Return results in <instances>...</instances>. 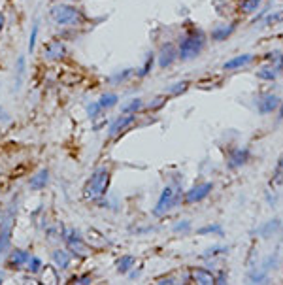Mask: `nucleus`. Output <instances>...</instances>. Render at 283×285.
I'll return each instance as SVG.
<instances>
[{
    "label": "nucleus",
    "mask_w": 283,
    "mask_h": 285,
    "mask_svg": "<svg viewBox=\"0 0 283 285\" xmlns=\"http://www.w3.org/2000/svg\"><path fill=\"white\" fill-rule=\"evenodd\" d=\"M49 17L59 27H79L85 23V14L72 2H57L49 8Z\"/></svg>",
    "instance_id": "1"
},
{
    "label": "nucleus",
    "mask_w": 283,
    "mask_h": 285,
    "mask_svg": "<svg viewBox=\"0 0 283 285\" xmlns=\"http://www.w3.org/2000/svg\"><path fill=\"white\" fill-rule=\"evenodd\" d=\"M204 34L197 30V28H193L191 33H187L181 38L179 42V47H178V57L181 60H191V59H197L198 55L202 53V49H204Z\"/></svg>",
    "instance_id": "2"
},
{
    "label": "nucleus",
    "mask_w": 283,
    "mask_h": 285,
    "mask_svg": "<svg viewBox=\"0 0 283 285\" xmlns=\"http://www.w3.org/2000/svg\"><path fill=\"white\" fill-rule=\"evenodd\" d=\"M108 185H110V170L106 166H100L91 174V178L87 179L83 191L89 200H99L106 195Z\"/></svg>",
    "instance_id": "3"
},
{
    "label": "nucleus",
    "mask_w": 283,
    "mask_h": 285,
    "mask_svg": "<svg viewBox=\"0 0 283 285\" xmlns=\"http://www.w3.org/2000/svg\"><path fill=\"white\" fill-rule=\"evenodd\" d=\"M179 200V193L174 191L172 185H166L161 193V197L157 200V206L153 208V215H165L172 206H176V202Z\"/></svg>",
    "instance_id": "4"
},
{
    "label": "nucleus",
    "mask_w": 283,
    "mask_h": 285,
    "mask_svg": "<svg viewBox=\"0 0 283 285\" xmlns=\"http://www.w3.org/2000/svg\"><path fill=\"white\" fill-rule=\"evenodd\" d=\"M13 208H10L8 215L4 217V221H0V255L10 249V244H12V227H13Z\"/></svg>",
    "instance_id": "5"
},
{
    "label": "nucleus",
    "mask_w": 283,
    "mask_h": 285,
    "mask_svg": "<svg viewBox=\"0 0 283 285\" xmlns=\"http://www.w3.org/2000/svg\"><path fill=\"white\" fill-rule=\"evenodd\" d=\"M62 238L66 240V244H68V251H72V255H78V257H85L89 255V247L83 244V240H81V234L79 231H70V232H65V236Z\"/></svg>",
    "instance_id": "6"
},
{
    "label": "nucleus",
    "mask_w": 283,
    "mask_h": 285,
    "mask_svg": "<svg viewBox=\"0 0 283 285\" xmlns=\"http://www.w3.org/2000/svg\"><path fill=\"white\" fill-rule=\"evenodd\" d=\"M66 46L62 40H51L47 42L46 47H44V57H46L47 60H60L66 57Z\"/></svg>",
    "instance_id": "7"
},
{
    "label": "nucleus",
    "mask_w": 283,
    "mask_h": 285,
    "mask_svg": "<svg viewBox=\"0 0 283 285\" xmlns=\"http://www.w3.org/2000/svg\"><path fill=\"white\" fill-rule=\"evenodd\" d=\"M211 189H213V183H210V181L198 183V185H195L193 189H189V191H187V195H185V200H187L189 204H193V202H200V200H204L206 197L210 195Z\"/></svg>",
    "instance_id": "8"
},
{
    "label": "nucleus",
    "mask_w": 283,
    "mask_h": 285,
    "mask_svg": "<svg viewBox=\"0 0 283 285\" xmlns=\"http://www.w3.org/2000/svg\"><path fill=\"white\" fill-rule=\"evenodd\" d=\"M159 59V67L161 68H166V67H172L176 59H178V49L172 46V44H165V46L161 47V51L159 55H155Z\"/></svg>",
    "instance_id": "9"
},
{
    "label": "nucleus",
    "mask_w": 283,
    "mask_h": 285,
    "mask_svg": "<svg viewBox=\"0 0 283 285\" xmlns=\"http://www.w3.org/2000/svg\"><path fill=\"white\" fill-rule=\"evenodd\" d=\"M277 106H279V99H277L276 94H264L263 99L257 100V110H259V113H263V115L272 113Z\"/></svg>",
    "instance_id": "10"
},
{
    "label": "nucleus",
    "mask_w": 283,
    "mask_h": 285,
    "mask_svg": "<svg viewBox=\"0 0 283 285\" xmlns=\"http://www.w3.org/2000/svg\"><path fill=\"white\" fill-rule=\"evenodd\" d=\"M49 183V170L47 168H42L34 174L33 178L28 179V187L33 191H40V189H46V185Z\"/></svg>",
    "instance_id": "11"
},
{
    "label": "nucleus",
    "mask_w": 283,
    "mask_h": 285,
    "mask_svg": "<svg viewBox=\"0 0 283 285\" xmlns=\"http://www.w3.org/2000/svg\"><path fill=\"white\" fill-rule=\"evenodd\" d=\"M28 259H30V253L25 251V249H12L10 259H8V266L10 268H21L28 263Z\"/></svg>",
    "instance_id": "12"
},
{
    "label": "nucleus",
    "mask_w": 283,
    "mask_h": 285,
    "mask_svg": "<svg viewBox=\"0 0 283 285\" xmlns=\"http://www.w3.org/2000/svg\"><path fill=\"white\" fill-rule=\"evenodd\" d=\"M51 259L53 263H55V266L60 268V270H66L70 266V263H72V255H70V251H66V249H55L51 253Z\"/></svg>",
    "instance_id": "13"
},
{
    "label": "nucleus",
    "mask_w": 283,
    "mask_h": 285,
    "mask_svg": "<svg viewBox=\"0 0 283 285\" xmlns=\"http://www.w3.org/2000/svg\"><path fill=\"white\" fill-rule=\"evenodd\" d=\"M132 121H134V115H121V117H117V119H113L112 125H110V129H108L110 136H115V134H119L121 131H125Z\"/></svg>",
    "instance_id": "14"
},
{
    "label": "nucleus",
    "mask_w": 283,
    "mask_h": 285,
    "mask_svg": "<svg viewBox=\"0 0 283 285\" xmlns=\"http://www.w3.org/2000/svg\"><path fill=\"white\" fill-rule=\"evenodd\" d=\"M251 60H253V55H238L234 59L227 60L223 65L225 70H238V68L245 67V65H249Z\"/></svg>",
    "instance_id": "15"
},
{
    "label": "nucleus",
    "mask_w": 283,
    "mask_h": 285,
    "mask_svg": "<svg viewBox=\"0 0 283 285\" xmlns=\"http://www.w3.org/2000/svg\"><path fill=\"white\" fill-rule=\"evenodd\" d=\"M193 279L200 285L215 283V276H213L210 270H206V268H197V270L193 272Z\"/></svg>",
    "instance_id": "16"
},
{
    "label": "nucleus",
    "mask_w": 283,
    "mask_h": 285,
    "mask_svg": "<svg viewBox=\"0 0 283 285\" xmlns=\"http://www.w3.org/2000/svg\"><path fill=\"white\" fill-rule=\"evenodd\" d=\"M247 159H249V151H247V149L244 147V149H234L229 161H231L232 168H236V166L245 165V163H247Z\"/></svg>",
    "instance_id": "17"
},
{
    "label": "nucleus",
    "mask_w": 283,
    "mask_h": 285,
    "mask_svg": "<svg viewBox=\"0 0 283 285\" xmlns=\"http://www.w3.org/2000/svg\"><path fill=\"white\" fill-rule=\"evenodd\" d=\"M25 70H26V59L25 55H21L17 62H15V89H19L21 87V81H23V76H25Z\"/></svg>",
    "instance_id": "18"
},
{
    "label": "nucleus",
    "mask_w": 283,
    "mask_h": 285,
    "mask_svg": "<svg viewBox=\"0 0 283 285\" xmlns=\"http://www.w3.org/2000/svg\"><path fill=\"white\" fill-rule=\"evenodd\" d=\"M134 263H136V261H134V257H132V255H123V257L117 261V265H115V266H117L119 274H127V272H129L132 266H134Z\"/></svg>",
    "instance_id": "19"
},
{
    "label": "nucleus",
    "mask_w": 283,
    "mask_h": 285,
    "mask_svg": "<svg viewBox=\"0 0 283 285\" xmlns=\"http://www.w3.org/2000/svg\"><path fill=\"white\" fill-rule=\"evenodd\" d=\"M100 106H102V110H108V108H113L115 104L119 102V97L115 93H104L102 97H100Z\"/></svg>",
    "instance_id": "20"
},
{
    "label": "nucleus",
    "mask_w": 283,
    "mask_h": 285,
    "mask_svg": "<svg viewBox=\"0 0 283 285\" xmlns=\"http://www.w3.org/2000/svg\"><path fill=\"white\" fill-rule=\"evenodd\" d=\"M142 106H144V102H142V100H140V99H132L129 104H123V106H121V112L125 113V115H132V113L138 112Z\"/></svg>",
    "instance_id": "21"
},
{
    "label": "nucleus",
    "mask_w": 283,
    "mask_h": 285,
    "mask_svg": "<svg viewBox=\"0 0 283 285\" xmlns=\"http://www.w3.org/2000/svg\"><path fill=\"white\" fill-rule=\"evenodd\" d=\"M232 33V27H215L211 30V40L215 42H221V40H227V36Z\"/></svg>",
    "instance_id": "22"
},
{
    "label": "nucleus",
    "mask_w": 283,
    "mask_h": 285,
    "mask_svg": "<svg viewBox=\"0 0 283 285\" xmlns=\"http://www.w3.org/2000/svg\"><path fill=\"white\" fill-rule=\"evenodd\" d=\"M153 62H155V53H147V55H145L144 65H142V68H140V72H138V76H140V78H145V76H147V74L151 72Z\"/></svg>",
    "instance_id": "23"
},
{
    "label": "nucleus",
    "mask_w": 283,
    "mask_h": 285,
    "mask_svg": "<svg viewBox=\"0 0 283 285\" xmlns=\"http://www.w3.org/2000/svg\"><path fill=\"white\" fill-rule=\"evenodd\" d=\"M131 76H132V68H127V70H123V72H115L113 76H110L108 81L113 83V85H117V83H123L125 80H129Z\"/></svg>",
    "instance_id": "24"
},
{
    "label": "nucleus",
    "mask_w": 283,
    "mask_h": 285,
    "mask_svg": "<svg viewBox=\"0 0 283 285\" xmlns=\"http://www.w3.org/2000/svg\"><path fill=\"white\" fill-rule=\"evenodd\" d=\"M277 74H279V68L272 65V67H268V68H263V70H259L257 76L261 78V80H274Z\"/></svg>",
    "instance_id": "25"
},
{
    "label": "nucleus",
    "mask_w": 283,
    "mask_h": 285,
    "mask_svg": "<svg viewBox=\"0 0 283 285\" xmlns=\"http://www.w3.org/2000/svg\"><path fill=\"white\" fill-rule=\"evenodd\" d=\"M38 30H40V21H34L33 30H30V38H28V53H34L36 40H38Z\"/></svg>",
    "instance_id": "26"
},
{
    "label": "nucleus",
    "mask_w": 283,
    "mask_h": 285,
    "mask_svg": "<svg viewBox=\"0 0 283 285\" xmlns=\"http://www.w3.org/2000/svg\"><path fill=\"white\" fill-rule=\"evenodd\" d=\"M42 266H44V263H42V259H38V257H30L28 263H26V268L30 270V274H38V272L42 270Z\"/></svg>",
    "instance_id": "27"
},
{
    "label": "nucleus",
    "mask_w": 283,
    "mask_h": 285,
    "mask_svg": "<svg viewBox=\"0 0 283 285\" xmlns=\"http://www.w3.org/2000/svg\"><path fill=\"white\" fill-rule=\"evenodd\" d=\"M102 112H104V110H102V106H100V102H91V104L87 106V113H89L91 119H97Z\"/></svg>",
    "instance_id": "28"
},
{
    "label": "nucleus",
    "mask_w": 283,
    "mask_h": 285,
    "mask_svg": "<svg viewBox=\"0 0 283 285\" xmlns=\"http://www.w3.org/2000/svg\"><path fill=\"white\" fill-rule=\"evenodd\" d=\"M187 87H189V81H178V83H174L172 87H168V93L179 94V93H183Z\"/></svg>",
    "instance_id": "29"
},
{
    "label": "nucleus",
    "mask_w": 283,
    "mask_h": 285,
    "mask_svg": "<svg viewBox=\"0 0 283 285\" xmlns=\"http://www.w3.org/2000/svg\"><path fill=\"white\" fill-rule=\"evenodd\" d=\"M277 227H279V221H277V219H274V221H272V223H268V225H264L263 227V236H264V238H268V236H270V232L274 234V231H276Z\"/></svg>",
    "instance_id": "30"
},
{
    "label": "nucleus",
    "mask_w": 283,
    "mask_h": 285,
    "mask_svg": "<svg viewBox=\"0 0 283 285\" xmlns=\"http://www.w3.org/2000/svg\"><path fill=\"white\" fill-rule=\"evenodd\" d=\"M72 283H91V276H74L72 279H70Z\"/></svg>",
    "instance_id": "31"
},
{
    "label": "nucleus",
    "mask_w": 283,
    "mask_h": 285,
    "mask_svg": "<svg viewBox=\"0 0 283 285\" xmlns=\"http://www.w3.org/2000/svg\"><path fill=\"white\" fill-rule=\"evenodd\" d=\"M189 229H191V223H189V221H183V223H178V225L174 227V231H176V232H187V231H189Z\"/></svg>",
    "instance_id": "32"
},
{
    "label": "nucleus",
    "mask_w": 283,
    "mask_h": 285,
    "mask_svg": "<svg viewBox=\"0 0 283 285\" xmlns=\"http://www.w3.org/2000/svg\"><path fill=\"white\" fill-rule=\"evenodd\" d=\"M208 232H219L221 234V227H204V229L198 231V234H208Z\"/></svg>",
    "instance_id": "33"
},
{
    "label": "nucleus",
    "mask_w": 283,
    "mask_h": 285,
    "mask_svg": "<svg viewBox=\"0 0 283 285\" xmlns=\"http://www.w3.org/2000/svg\"><path fill=\"white\" fill-rule=\"evenodd\" d=\"M165 102H166L165 97H159V99H155V102H153V104H149V108H151V110H159V108L163 106Z\"/></svg>",
    "instance_id": "34"
},
{
    "label": "nucleus",
    "mask_w": 283,
    "mask_h": 285,
    "mask_svg": "<svg viewBox=\"0 0 283 285\" xmlns=\"http://www.w3.org/2000/svg\"><path fill=\"white\" fill-rule=\"evenodd\" d=\"M6 121H10V117H8V113L4 112V108L0 106V123H6Z\"/></svg>",
    "instance_id": "35"
},
{
    "label": "nucleus",
    "mask_w": 283,
    "mask_h": 285,
    "mask_svg": "<svg viewBox=\"0 0 283 285\" xmlns=\"http://www.w3.org/2000/svg\"><path fill=\"white\" fill-rule=\"evenodd\" d=\"M4 23H6V19H4V15L0 14V30H2V28H4Z\"/></svg>",
    "instance_id": "36"
},
{
    "label": "nucleus",
    "mask_w": 283,
    "mask_h": 285,
    "mask_svg": "<svg viewBox=\"0 0 283 285\" xmlns=\"http://www.w3.org/2000/svg\"><path fill=\"white\" fill-rule=\"evenodd\" d=\"M159 283H176V281H174V279H172V278H168V279H161Z\"/></svg>",
    "instance_id": "37"
},
{
    "label": "nucleus",
    "mask_w": 283,
    "mask_h": 285,
    "mask_svg": "<svg viewBox=\"0 0 283 285\" xmlns=\"http://www.w3.org/2000/svg\"><path fill=\"white\" fill-rule=\"evenodd\" d=\"M279 168H283V155H281V159H279Z\"/></svg>",
    "instance_id": "38"
},
{
    "label": "nucleus",
    "mask_w": 283,
    "mask_h": 285,
    "mask_svg": "<svg viewBox=\"0 0 283 285\" xmlns=\"http://www.w3.org/2000/svg\"><path fill=\"white\" fill-rule=\"evenodd\" d=\"M65 2H79V0H65Z\"/></svg>",
    "instance_id": "39"
},
{
    "label": "nucleus",
    "mask_w": 283,
    "mask_h": 285,
    "mask_svg": "<svg viewBox=\"0 0 283 285\" xmlns=\"http://www.w3.org/2000/svg\"><path fill=\"white\" fill-rule=\"evenodd\" d=\"M279 117H283V108H281V112H279Z\"/></svg>",
    "instance_id": "40"
},
{
    "label": "nucleus",
    "mask_w": 283,
    "mask_h": 285,
    "mask_svg": "<svg viewBox=\"0 0 283 285\" xmlns=\"http://www.w3.org/2000/svg\"><path fill=\"white\" fill-rule=\"evenodd\" d=\"M0 283H2V279H0Z\"/></svg>",
    "instance_id": "41"
}]
</instances>
